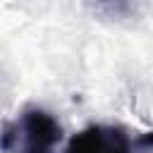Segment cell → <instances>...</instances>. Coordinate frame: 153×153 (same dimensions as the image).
Wrapping results in <instances>:
<instances>
[{"label":"cell","mask_w":153,"mask_h":153,"mask_svg":"<svg viewBox=\"0 0 153 153\" xmlns=\"http://www.w3.org/2000/svg\"><path fill=\"white\" fill-rule=\"evenodd\" d=\"M65 153H136V148L127 129L115 124H91L67 141Z\"/></svg>","instance_id":"cell-2"},{"label":"cell","mask_w":153,"mask_h":153,"mask_svg":"<svg viewBox=\"0 0 153 153\" xmlns=\"http://www.w3.org/2000/svg\"><path fill=\"white\" fill-rule=\"evenodd\" d=\"M62 139L60 122L41 108H26L2 127L0 153H55Z\"/></svg>","instance_id":"cell-1"},{"label":"cell","mask_w":153,"mask_h":153,"mask_svg":"<svg viewBox=\"0 0 153 153\" xmlns=\"http://www.w3.org/2000/svg\"><path fill=\"white\" fill-rule=\"evenodd\" d=\"M100 2H120V0H100Z\"/></svg>","instance_id":"cell-3"}]
</instances>
